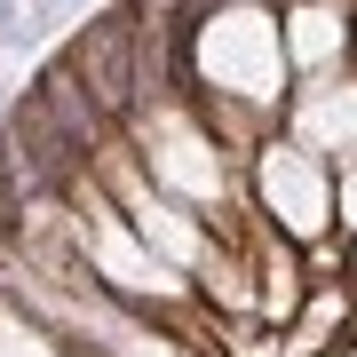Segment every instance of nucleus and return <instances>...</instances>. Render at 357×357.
Masks as SVG:
<instances>
[]
</instances>
